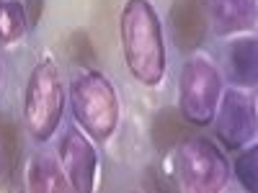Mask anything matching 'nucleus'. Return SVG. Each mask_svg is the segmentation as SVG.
<instances>
[{
  "label": "nucleus",
  "mask_w": 258,
  "mask_h": 193,
  "mask_svg": "<svg viewBox=\"0 0 258 193\" xmlns=\"http://www.w3.org/2000/svg\"><path fill=\"white\" fill-rule=\"evenodd\" d=\"M121 47L132 75L145 85H158L165 75V47L160 21L147 0H129L121 11Z\"/></svg>",
  "instance_id": "f257e3e1"
},
{
  "label": "nucleus",
  "mask_w": 258,
  "mask_h": 193,
  "mask_svg": "<svg viewBox=\"0 0 258 193\" xmlns=\"http://www.w3.org/2000/svg\"><path fill=\"white\" fill-rule=\"evenodd\" d=\"M70 106L78 124L93 139H109L119 124V98L98 70L80 72L70 85Z\"/></svg>",
  "instance_id": "f03ea898"
},
{
  "label": "nucleus",
  "mask_w": 258,
  "mask_h": 193,
  "mask_svg": "<svg viewBox=\"0 0 258 193\" xmlns=\"http://www.w3.org/2000/svg\"><path fill=\"white\" fill-rule=\"evenodd\" d=\"M64 109V82L54 62H41L29 77L24 93V121L29 134L39 142L49 139L62 119Z\"/></svg>",
  "instance_id": "7ed1b4c3"
},
{
  "label": "nucleus",
  "mask_w": 258,
  "mask_h": 193,
  "mask_svg": "<svg viewBox=\"0 0 258 193\" xmlns=\"http://www.w3.org/2000/svg\"><path fill=\"white\" fill-rule=\"evenodd\" d=\"M176 175L183 188L214 193L227 180V162L207 139H186L176 149Z\"/></svg>",
  "instance_id": "20e7f679"
},
{
  "label": "nucleus",
  "mask_w": 258,
  "mask_h": 193,
  "mask_svg": "<svg viewBox=\"0 0 258 193\" xmlns=\"http://www.w3.org/2000/svg\"><path fill=\"white\" fill-rule=\"evenodd\" d=\"M220 98V75L204 59H191L181 72V111L191 124H209Z\"/></svg>",
  "instance_id": "39448f33"
},
{
  "label": "nucleus",
  "mask_w": 258,
  "mask_h": 193,
  "mask_svg": "<svg viewBox=\"0 0 258 193\" xmlns=\"http://www.w3.org/2000/svg\"><path fill=\"white\" fill-rule=\"evenodd\" d=\"M59 160H62V170H64V175H68L73 190H78V193L93 190L98 157H96L93 144L85 139L83 132L70 129V132L62 137V142H59Z\"/></svg>",
  "instance_id": "423d86ee"
},
{
  "label": "nucleus",
  "mask_w": 258,
  "mask_h": 193,
  "mask_svg": "<svg viewBox=\"0 0 258 193\" xmlns=\"http://www.w3.org/2000/svg\"><path fill=\"white\" fill-rule=\"evenodd\" d=\"M255 126L258 121H255L253 101L240 90H230L222 101V111L217 116V137L225 142V147L238 149L255 134Z\"/></svg>",
  "instance_id": "0eeeda50"
},
{
  "label": "nucleus",
  "mask_w": 258,
  "mask_h": 193,
  "mask_svg": "<svg viewBox=\"0 0 258 193\" xmlns=\"http://www.w3.org/2000/svg\"><path fill=\"white\" fill-rule=\"evenodd\" d=\"M209 6H212V24L220 34L245 31L258 18L255 0H209Z\"/></svg>",
  "instance_id": "6e6552de"
},
{
  "label": "nucleus",
  "mask_w": 258,
  "mask_h": 193,
  "mask_svg": "<svg viewBox=\"0 0 258 193\" xmlns=\"http://www.w3.org/2000/svg\"><path fill=\"white\" fill-rule=\"evenodd\" d=\"M170 21H173V36L176 44L188 52L197 49L204 36V21L199 11V0H176L173 11H170Z\"/></svg>",
  "instance_id": "1a4fd4ad"
},
{
  "label": "nucleus",
  "mask_w": 258,
  "mask_h": 193,
  "mask_svg": "<svg viewBox=\"0 0 258 193\" xmlns=\"http://www.w3.org/2000/svg\"><path fill=\"white\" fill-rule=\"evenodd\" d=\"M70 180L64 175V170L57 167L54 160L49 157H34L29 162V190L36 193H49V190H68Z\"/></svg>",
  "instance_id": "9d476101"
},
{
  "label": "nucleus",
  "mask_w": 258,
  "mask_h": 193,
  "mask_svg": "<svg viewBox=\"0 0 258 193\" xmlns=\"http://www.w3.org/2000/svg\"><path fill=\"white\" fill-rule=\"evenodd\" d=\"M26 11L18 0H0V47L16 44L26 34Z\"/></svg>",
  "instance_id": "9b49d317"
},
{
  "label": "nucleus",
  "mask_w": 258,
  "mask_h": 193,
  "mask_svg": "<svg viewBox=\"0 0 258 193\" xmlns=\"http://www.w3.org/2000/svg\"><path fill=\"white\" fill-rule=\"evenodd\" d=\"M230 62H232V72L240 82H255L258 80V41L245 39L238 41L230 52Z\"/></svg>",
  "instance_id": "f8f14e48"
},
{
  "label": "nucleus",
  "mask_w": 258,
  "mask_h": 193,
  "mask_svg": "<svg viewBox=\"0 0 258 193\" xmlns=\"http://www.w3.org/2000/svg\"><path fill=\"white\" fill-rule=\"evenodd\" d=\"M183 132H186V126H183V121L173 114V111H163V114H158L155 116V124H153V139H155V144H158V149H170L181 137H183Z\"/></svg>",
  "instance_id": "ddd939ff"
},
{
  "label": "nucleus",
  "mask_w": 258,
  "mask_h": 193,
  "mask_svg": "<svg viewBox=\"0 0 258 193\" xmlns=\"http://www.w3.org/2000/svg\"><path fill=\"white\" fill-rule=\"evenodd\" d=\"M235 173H238L240 183L248 190L258 193V147L248 149V152H243L238 160H235Z\"/></svg>",
  "instance_id": "4468645a"
},
{
  "label": "nucleus",
  "mask_w": 258,
  "mask_h": 193,
  "mask_svg": "<svg viewBox=\"0 0 258 193\" xmlns=\"http://www.w3.org/2000/svg\"><path fill=\"white\" fill-rule=\"evenodd\" d=\"M0 149H3V162L8 167V173L13 175V170L18 165V142H16V132L13 126L6 121H0Z\"/></svg>",
  "instance_id": "2eb2a0df"
},
{
  "label": "nucleus",
  "mask_w": 258,
  "mask_h": 193,
  "mask_svg": "<svg viewBox=\"0 0 258 193\" xmlns=\"http://www.w3.org/2000/svg\"><path fill=\"white\" fill-rule=\"evenodd\" d=\"M70 44L73 47H78V41L75 39H70ZM70 54L80 62V64H88V62H93V52H91V39L83 34V47H78V49H70Z\"/></svg>",
  "instance_id": "dca6fc26"
}]
</instances>
